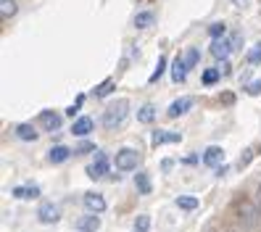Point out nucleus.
Returning a JSON list of instances; mask_svg holds the SVG:
<instances>
[{
  "mask_svg": "<svg viewBox=\"0 0 261 232\" xmlns=\"http://www.w3.org/2000/svg\"><path fill=\"white\" fill-rule=\"evenodd\" d=\"M229 42H232V50H235V48H240V32H235L232 37H229Z\"/></svg>",
  "mask_w": 261,
  "mask_h": 232,
  "instance_id": "obj_33",
  "label": "nucleus"
},
{
  "mask_svg": "<svg viewBox=\"0 0 261 232\" xmlns=\"http://www.w3.org/2000/svg\"><path fill=\"white\" fill-rule=\"evenodd\" d=\"M69 156H71V150H69V148L56 145V148H50V153H48V161H50V164H64Z\"/></svg>",
  "mask_w": 261,
  "mask_h": 232,
  "instance_id": "obj_15",
  "label": "nucleus"
},
{
  "mask_svg": "<svg viewBox=\"0 0 261 232\" xmlns=\"http://www.w3.org/2000/svg\"><path fill=\"white\" fill-rule=\"evenodd\" d=\"M85 209L90 211V214H103L106 211V198L100 195V193H85Z\"/></svg>",
  "mask_w": 261,
  "mask_h": 232,
  "instance_id": "obj_7",
  "label": "nucleus"
},
{
  "mask_svg": "<svg viewBox=\"0 0 261 232\" xmlns=\"http://www.w3.org/2000/svg\"><path fill=\"white\" fill-rule=\"evenodd\" d=\"M13 198H19V200L40 198V188H37V185H24V188H13Z\"/></svg>",
  "mask_w": 261,
  "mask_h": 232,
  "instance_id": "obj_14",
  "label": "nucleus"
},
{
  "mask_svg": "<svg viewBox=\"0 0 261 232\" xmlns=\"http://www.w3.org/2000/svg\"><path fill=\"white\" fill-rule=\"evenodd\" d=\"M206 166H222V161H224V150L219 148V145H208L206 150H203V159H201Z\"/></svg>",
  "mask_w": 261,
  "mask_h": 232,
  "instance_id": "obj_9",
  "label": "nucleus"
},
{
  "mask_svg": "<svg viewBox=\"0 0 261 232\" xmlns=\"http://www.w3.org/2000/svg\"><path fill=\"white\" fill-rule=\"evenodd\" d=\"M153 21H156V13H153V11H140V13L135 16V27H137V29H148Z\"/></svg>",
  "mask_w": 261,
  "mask_h": 232,
  "instance_id": "obj_19",
  "label": "nucleus"
},
{
  "mask_svg": "<svg viewBox=\"0 0 261 232\" xmlns=\"http://www.w3.org/2000/svg\"><path fill=\"white\" fill-rule=\"evenodd\" d=\"M135 188H137V193H140V195H150V177L145 174V172H140V174H137L135 177Z\"/></svg>",
  "mask_w": 261,
  "mask_h": 232,
  "instance_id": "obj_20",
  "label": "nucleus"
},
{
  "mask_svg": "<svg viewBox=\"0 0 261 232\" xmlns=\"http://www.w3.org/2000/svg\"><path fill=\"white\" fill-rule=\"evenodd\" d=\"M150 229V216L148 214H140L137 216V222H135V229L132 232H148Z\"/></svg>",
  "mask_w": 261,
  "mask_h": 232,
  "instance_id": "obj_25",
  "label": "nucleus"
},
{
  "mask_svg": "<svg viewBox=\"0 0 261 232\" xmlns=\"http://www.w3.org/2000/svg\"><path fill=\"white\" fill-rule=\"evenodd\" d=\"M82 103H85V95H80V98H76V103L66 108V114H69V116H74V114H76V111H80V108H82Z\"/></svg>",
  "mask_w": 261,
  "mask_h": 232,
  "instance_id": "obj_30",
  "label": "nucleus"
},
{
  "mask_svg": "<svg viewBox=\"0 0 261 232\" xmlns=\"http://www.w3.org/2000/svg\"><path fill=\"white\" fill-rule=\"evenodd\" d=\"M229 50H232V42H229V40H224V37H219V40H211V56H214V58L227 61Z\"/></svg>",
  "mask_w": 261,
  "mask_h": 232,
  "instance_id": "obj_11",
  "label": "nucleus"
},
{
  "mask_svg": "<svg viewBox=\"0 0 261 232\" xmlns=\"http://www.w3.org/2000/svg\"><path fill=\"white\" fill-rule=\"evenodd\" d=\"M90 150H98L95 145H90V143H82L80 148H76V153H90Z\"/></svg>",
  "mask_w": 261,
  "mask_h": 232,
  "instance_id": "obj_32",
  "label": "nucleus"
},
{
  "mask_svg": "<svg viewBox=\"0 0 261 232\" xmlns=\"http://www.w3.org/2000/svg\"><path fill=\"white\" fill-rule=\"evenodd\" d=\"M179 140H182V135H177V132H161V130L153 132V143L156 145H161V143H179Z\"/></svg>",
  "mask_w": 261,
  "mask_h": 232,
  "instance_id": "obj_18",
  "label": "nucleus"
},
{
  "mask_svg": "<svg viewBox=\"0 0 261 232\" xmlns=\"http://www.w3.org/2000/svg\"><path fill=\"white\" fill-rule=\"evenodd\" d=\"M153 119H156V108H153L150 103H145V106L137 108V121H140V124H150Z\"/></svg>",
  "mask_w": 261,
  "mask_h": 232,
  "instance_id": "obj_17",
  "label": "nucleus"
},
{
  "mask_svg": "<svg viewBox=\"0 0 261 232\" xmlns=\"http://www.w3.org/2000/svg\"><path fill=\"white\" fill-rule=\"evenodd\" d=\"M164 69H166V58L159 56V64H156V69H153V74L148 76V82H150V85H153V82H159V80H161V74H164Z\"/></svg>",
  "mask_w": 261,
  "mask_h": 232,
  "instance_id": "obj_23",
  "label": "nucleus"
},
{
  "mask_svg": "<svg viewBox=\"0 0 261 232\" xmlns=\"http://www.w3.org/2000/svg\"><path fill=\"white\" fill-rule=\"evenodd\" d=\"M58 206L53 203V200H42L40 203V209H37V219L42 222V224H56L58 222Z\"/></svg>",
  "mask_w": 261,
  "mask_h": 232,
  "instance_id": "obj_4",
  "label": "nucleus"
},
{
  "mask_svg": "<svg viewBox=\"0 0 261 232\" xmlns=\"http://www.w3.org/2000/svg\"><path fill=\"white\" fill-rule=\"evenodd\" d=\"M193 103H195V100H193L190 95H182V98H177L172 106H169V111H166V114L172 116V119H177V116H182V114H188L190 108H193Z\"/></svg>",
  "mask_w": 261,
  "mask_h": 232,
  "instance_id": "obj_8",
  "label": "nucleus"
},
{
  "mask_svg": "<svg viewBox=\"0 0 261 232\" xmlns=\"http://www.w3.org/2000/svg\"><path fill=\"white\" fill-rule=\"evenodd\" d=\"M224 29H227V27H224L222 21H217V24L208 27V35H211L214 40H219V37H224Z\"/></svg>",
  "mask_w": 261,
  "mask_h": 232,
  "instance_id": "obj_29",
  "label": "nucleus"
},
{
  "mask_svg": "<svg viewBox=\"0 0 261 232\" xmlns=\"http://www.w3.org/2000/svg\"><path fill=\"white\" fill-rule=\"evenodd\" d=\"M248 95H261V80H256V82L248 85Z\"/></svg>",
  "mask_w": 261,
  "mask_h": 232,
  "instance_id": "obj_31",
  "label": "nucleus"
},
{
  "mask_svg": "<svg viewBox=\"0 0 261 232\" xmlns=\"http://www.w3.org/2000/svg\"><path fill=\"white\" fill-rule=\"evenodd\" d=\"M16 137H19V140H24V143H35L37 140V130L32 124H19L16 127Z\"/></svg>",
  "mask_w": 261,
  "mask_h": 232,
  "instance_id": "obj_16",
  "label": "nucleus"
},
{
  "mask_svg": "<svg viewBox=\"0 0 261 232\" xmlns=\"http://www.w3.org/2000/svg\"><path fill=\"white\" fill-rule=\"evenodd\" d=\"M172 80L174 82H185L188 80V64H185V58H182V56H177L174 64H172Z\"/></svg>",
  "mask_w": 261,
  "mask_h": 232,
  "instance_id": "obj_13",
  "label": "nucleus"
},
{
  "mask_svg": "<svg viewBox=\"0 0 261 232\" xmlns=\"http://www.w3.org/2000/svg\"><path fill=\"white\" fill-rule=\"evenodd\" d=\"M137 161H140V156H137V150H132V148H121L116 153V169L119 172H132V169H137Z\"/></svg>",
  "mask_w": 261,
  "mask_h": 232,
  "instance_id": "obj_2",
  "label": "nucleus"
},
{
  "mask_svg": "<svg viewBox=\"0 0 261 232\" xmlns=\"http://www.w3.org/2000/svg\"><path fill=\"white\" fill-rule=\"evenodd\" d=\"M111 92H114V80H106V82L95 90V95H98V98H106V95H111Z\"/></svg>",
  "mask_w": 261,
  "mask_h": 232,
  "instance_id": "obj_27",
  "label": "nucleus"
},
{
  "mask_svg": "<svg viewBox=\"0 0 261 232\" xmlns=\"http://www.w3.org/2000/svg\"><path fill=\"white\" fill-rule=\"evenodd\" d=\"M198 61H201V53H198V48H190V50L185 53V64H188V69H190V66H195Z\"/></svg>",
  "mask_w": 261,
  "mask_h": 232,
  "instance_id": "obj_28",
  "label": "nucleus"
},
{
  "mask_svg": "<svg viewBox=\"0 0 261 232\" xmlns=\"http://www.w3.org/2000/svg\"><path fill=\"white\" fill-rule=\"evenodd\" d=\"M258 206H261V185H258Z\"/></svg>",
  "mask_w": 261,
  "mask_h": 232,
  "instance_id": "obj_34",
  "label": "nucleus"
},
{
  "mask_svg": "<svg viewBox=\"0 0 261 232\" xmlns=\"http://www.w3.org/2000/svg\"><path fill=\"white\" fill-rule=\"evenodd\" d=\"M13 13H16V3H13V0H0V16L11 19Z\"/></svg>",
  "mask_w": 261,
  "mask_h": 232,
  "instance_id": "obj_22",
  "label": "nucleus"
},
{
  "mask_svg": "<svg viewBox=\"0 0 261 232\" xmlns=\"http://www.w3.org/2000/svg\"><path fill=\"white\" fill-rule=\"evenodd\" d=\"M219 76H222L219 69H206V71H203V85H206V87L217 85V82H219Z\"/></svg>",
  "mask_w": 261,
  "mask_h": 232,
  "instance_id": "obj_24",
  "label": "nucleus"
},
{
  "mask_svg": "<svg viewBox=\"0 0 261 232\" xmlns=\"http://www.w3.org/2000/svg\"><path fill=\"white\" fill-rule=\"evenodd\" d=\"M106 172H109V156H106L103 150H98L95 161L87 166V177L90 179H100V177H106Z\"/></svg>",
  "mask_w": 261,
  "mask_h": 232,
  "instance_id": "obj_3",
  "label": "nucleus"
},
{
  "mask_svg": "<svg viewBox=\"0 0 261 232\" xmlns=\"http://www.w3.org/2000/svg\"><path fill=\"white\" fill-rule=\"evenodd\" d=\"M37 124H40L42 130H48V132H56V130H61V114H56V111H42V114L37 116Z\"/></svg>",
  "mask_w": 261,
  "mask_h": 232,
  "instance_id": "obj_6",
  "label": "nucleus"
},
{
  "mask_svg": "<svg viewBox=\"0 0 261 232\" xmlns=\"http://www.w3.org/2000/svg\"><path fill=\"white\" fill-rule=\"evenodd\" d=\"M127 114H129V100H116V103H111L109 108H106V114H103V127L106 130H114V127H119L121 121L127 119Z\"/></svg>",
  "mask_w": 261,
  "mask_h": 232,
  "instance_id": "obj_1",
  "label": "nucleus"
},
{
  "mask_svg": "<svg viewBox=\"0 0 261 232\" xmlns=\"http://www.w3.org/2000/svg\"><path fill=\"white\" fill-rule=\"evenodd\" d=\"M76 229H82V232H98L100 229V216L98 214H85L76 219Z\"/></svg>",
  "mask_w": 261,
  "mask_h": 232,
  "instance_id": "obj_10",
  "label": "nucleus"
},
{
  "mask_svg": "<svg viewBox=\"0 0 261 232\" xmlns=\"http://www.w3.org/2000/svg\"><path fill=\"white\" fill-rule=\"evenodd\" d=\"M177 206H179L182 211H195V209H198V200H195L193 195H179V198H177Z\"/></svg>",
  "mask_w": 261,
  "mask_h": 232,
  "instance_id": "obj_21",
  "label": "nucleus"
},
{
  "mask_svg": "<svg viewBox=\"0 0 261 232\" xmlns=\"http://www.w3.org/2000/svg\"><path fill=\"white\" fill-rule=\"evenodd\" d=\"M240 222H243L245 227H256V224L261 222L258 209H256L253 203H248V200H243V203H240Z\"/></svg>",
  "mask_w": 261,
  "mask_h": 232,
  "instance_id": "obj_5",
  "label": "nucleus"
},
{
  "mask_svg": "<svg viewBox=\"0 0 261 232\" xmlns=\"http://www.w3.org/2000/svg\"><path fill=\"white\" fill-rule=\"evenodd\" d=\"M245 58H248V64H261V42H256L253 48L245 53Z\"/></svg>",
  "mask_w": 261,
  "mask_h": 232,
  "instance_id": "obj_26",
  "label": "nucleus"
},
{
  "mask_svg": "<svg viewBox=\"0 0 261 232\" xmlns=\"http://www.w3.org/2000/svg\"><path fill=\"white\" fill-rule=\"evenodd\" d=\"M93 127H95L93 116H80V119L74 121V127H71V135H76V137H87L90 132H93Z\"/></svg>",
  "mask_w": 261,
  "mask_h": 232,
  "instance_id": "obj_12",
  "label": "nucleus"
}]
</instances>
